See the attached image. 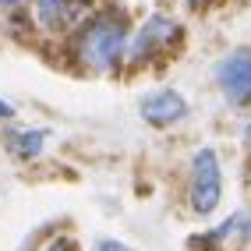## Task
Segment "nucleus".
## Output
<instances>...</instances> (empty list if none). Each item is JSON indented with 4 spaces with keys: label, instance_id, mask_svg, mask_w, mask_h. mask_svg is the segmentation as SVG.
Returning <instances> with one entry per match:
<instances>
[{
    "label": "nucleus",
    "instance_id": "obj_5",
    "mask_svg": "<svg viewBox=\"0 0 251 251\" xmlns=\"http://www.w3.org/2000/svg\"><path fill=\"white\" fill-rule=\"evenodd\" d=\"M212 78L233 106H248L251 103V50L241 46V50H233V53H226L216 64Z\"/></svg>",
    "mask_w": 251,
    "mask_h": 251
},
{
    "label": "nucleus",
    "instance_id": "obj_14",
    "mask_svg": "<svg viewBox=\"0 0 251 251\" xmlns=\"http://www.w3.org/2000/svg\"><path fill=\"white\" fill-rule=\"evenodd\" d=\"M244 145H248V149H251V121H248V124H244Z\"/></svg>",
    "mask_w": 251,
    "mask_h": 251
},
{
    "label": "nucleus",
    "instance_id": "obj_10",
    "mask_svg": "<svg viewBox=\"0 0 251 251\" xmlns=\"http://www.w3.org/2000/svg\"><path fill=\"white\" fill-rule=\"evenodd\" d=\"M96 251H131L127 244H121V241H99L96 244Z\"/></svg>",
    "mask_w": 251,
    "mask_h": 251
},
{
    "label": "nucleus",
    "instance_id": "obj_13",
    "mask_svg": "<svg viewBox=\"0 0 251 251\" xmlns=\"http://www.w3.org/2000/svg\"><path fill=\"white\" fill-rule=\"evenodd\" d=\"M188 7H212V4H223V0H184Z\"/></svg>",
    "mask_w": 251,
    "mask_h": 251
},
{
    "label": "nucleus",
    "instance_id": "obj_12",
    "mask_svg": "<svg viewBox=\"0 0 251 251\" xmlns=\"http://www.w3.org/2000/svg\"><path fill=\"white\" fill-rule=\"evenodd\" d=\"M241 241H251V212H244V223H241Z\"/></svg>",
    "mask_w": 251,
    "mask_h": 251
},
{
    "label": "nucleus",
    "instance_id": "obj_11",
    "mask_svg": "<svg viewBox=\"0 0 251 251\" xmlns=\"http://www.w3.org/2000/svg\"><path fill=\"white\" fill-rule=\"evenodd\" d=\"M14 113H18V110H14V106L7 103V99H0V121H11Z\"/></svg>",
    "mask_w": 251,
    "mask_h": 251
},
{
    "label": "nucleus",
    "instance_id": "obj_4",
    "mask_svg": "<svg viewBox=\"0 0 251 251\" xmlns=\"http://www.w3.org/2000/svg\"><path fill=\"white\" fill-rule=\"evenodd\" d=\"M36 25L50 36H71V32L96 11V0H32Z\"/></svg>",
    "mask_w": 251,
    "mask_h": 251
},
{
    "label": "nucleus",
    "instance_id": "obj_9",
    "mask_svg": "<svg viewBox=\"0 0 251 251\" xmlns=\"http://www.w3.org/2000/svg\"><path fill=\"white\" fill-rule=\"evenodd\" d=\"M32 0H0V11L4 14H14V11H22V7H28Z\"/></svg>",
    "mask_w": 251,
    "mask_h": 251
},
{
    "label": "nucleus",
    "instance_id": "obj_6",
    "mask_svg": "<svg viewBox=\"0 0 251 251\" xmlns=\"http://www.w3.org/2000/svg\"><path fill=\"white\" fill-rule=\"evenodd\" d=\"M138 113H142V121L152 124V127H174L188 117V99L177 89H156V92L142 96Z\"/></svg>",
    "mask_w": 251,
    "mask_h": 251
},
{
    "label": "nucleus",
    "instance_id": "obj_2",
    "mask_svg": "<svg viewBox=\"0 0 251 251\" xmlns=\"http://www.w3.org/2000/svg\"><path fill=\"white\" fill-rule=\"evenodd\" d=\"M177 43H180V22L170 18V14H149L138 28H131L124 64L131 71H138L145 64H152L156 57H166Z\"/></svg>",
    "mask_w": 251,
    "mask_h": 251
},
{
    "label": "nucleus",
    "instance_id": "obj_1",
    "mask_svg": "<svg viewBox=\"0 0 251 251\" xmlns=\"http://www.w3.org/2000/svg\"><path fill=\"white\" fill-rule=\"evenodd\" d=\"M131 22L121 7H96L71 32V60L81 75H113L124 64Z\"/></svg>",
    "mask_w": 251,
    "mask_h": 251
},
{
    "label": "nucleus",
    "instance_id": "obj_7",
    "mask_svg": "<svg viewBox=\"0 0 251 251\" xmlns=\"http://www.w3.org/2000/svg\"><path fill=\"white\" fill-rule=\"evenodd\" d=\"M46 138H50V131H46V127L7 131V135H4V149H7V152L18 159V163H32V159H39V156H43Z\"/></svg>",
    "mask_w": 251,
    "mask_h": 251
},
{
    "label": "nucleus",
    "instance_id": "obj_3",
    "mask_svg": "<svg viewBox=\"0 0 251 251\" xmlns=\"http://www.w3.org/2000/svg\"><path fill=\"white\" fill-rule=\"evenodd\" d=\"M223 198V170H220V156L216 149H198L191 156V180H188V202L195 216H209L220 209Z\"/></svg>",
    "mask_w": 251,
    "mask_h": 251
},
{
    "label": "nucleus",
    "instance_id": "obj_8",
    "mask_svg": "<svg viewBox=\"0 0 251 251\" xmlns=\"http://www.w3.org/2000/svg\"><path fill=\"white\" fill-rule=\"evenodd\" d=\"M43 251H78V241L75 237H53Z\"/></svg>",
    "mask_w": 251,
    "mask_h": 251
}]
</instances>
